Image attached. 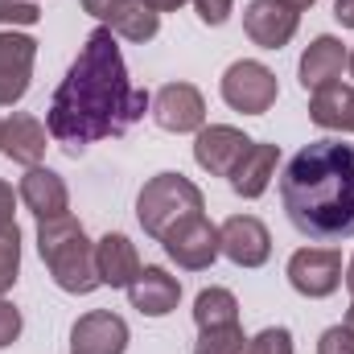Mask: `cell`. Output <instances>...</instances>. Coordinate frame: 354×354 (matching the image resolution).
Wrapping results in <instances>:
<instances>
[{
    "label": "cell",
    "mask_w": 354,
    "mask_h": 354,
    "mask_svg": "<svg viewBox=\"0 0 354 354\" xmlns=\"http://www.w3.org/2000/svg\"><path fill=\"white\" fill-rule=\"evenodd\" d=\"M37 21H41L37 0H0V25L25 29V25H37Z\"/></svg>",
    "instance_id": "484cf974"
},
{
    "label": "cell",
    "mask_w": 354,
    "mask_h": 354,
    "mask_svg": "<svg viewBox=\"0 0 354 354\" xmlns=\"http://www.w3.org/2000/svg\"><path fill=\"white\" fill-rule=\"evenodd\" d=\"M284 4H288V8H297V12H301V8H313V4H317V0H284Z\"/></svg>",
    "instance_id": "836d02e7"
},
{
    "label": "cell",
    "mask_w": 354,
    "mask_h": 354,
    "mask_svg": "<svg viewBox=\"0 0 354 354\" xmlns=\"http://www.w3.org/2000/svg\"><path fill=\"white\" fill-rule=\"evenodd\" d=\"M46 140H50V128H46L41 120H33V115H25V111H12V115L4 120V132H0V153H4L8 161L25 165V169H33V165H41V157H46Z\"/></svg>",
    "instance_id": "ac0fdd59"
},
{
    "label": "cell",
    "mask_w": 354,
    "mask_h": 354,
    "mask_svg": "<svg viewBox=\"0 0 354 354\" xmlns=\"http://www.w3.org/2000/svg\"><path fill=\"white\" fill-rule=\"evenodd\" d=\"M334 17L342 29H354V0H334Z\"/></svg>",
    "instance_id": "4dcf8cb0"
},
{
    "label": "cell",
    "mask_w": 354,
    "mask_h": 354,
    "mask_svg": "<svg viewBox=\"0 0 354 354\" xmlns=\"http://www.w3.org/2000/svg\"><path fill=\"white\" fill-rule=\"evenodd\" d=\"M284 276L301 297L326 301L342 288V252L338 248H297L288 256Z\"/></svg>",
    "instance_id": "8992f818"
},
{
    "label": "cell",
    "mask_w": 354,
    "mask_h": 354,
    "mask_svg": "<svg viewBox=\"0 0 354 354\" xmlns=\"http://www.w3.org/2000/svg\"><path fill=\"white\" fill-rule=\"evenodd\" d=\"M37 252L62 292L87 297L95 288H103V280L95 272V243L87 239V231L75 214L41 218L37 223Z\"/></svg>",
    "instance_id": "3957f363"
},
{
    "label": "cell",
    "mask_w": 354,
    "mask_h": 354,
    "mask_svg": "<svg viewBox=\"0 0 354 354\" xmlns=\"http://www.w3.org/2000/svg\"><path fill=\"white\" fill-rule=\"evenodd\" d=\"M243 354H292V334L284 326H268L256 338H248Z\"/></svg>",
    "instance_id": "d4e9b609"
},
{
    "label": "cell",
    "mask_w": 354,
    "mask_h": 354,
    "mask_svg": "<svg viewBox=\"0 0 354 354\" xmlns=\"http://www.w3.org/2000/svg\"><path fill=\"white\" fill-rule=\"evenodd\" d=\"M140 252L128 235L120 231H107L99 243H95V272L107 288H128L136 276H140Z\"/></svg>",
    "instance_id": "d6986e66"
},
{
    "label": "cell",
    "mask_w": 354,
    "mask_h": 354,
    "mask_svg": "<svg viewBox=\"0 0 354 354\" xmlns=\"http://www.w3.org/2000/svg\"><path fill=\"white\" fill-rule=\"evenodd\" d=\"M309 120L326 132H354V87L330 83L309 95Z\"/></svg>",
    "instance_id": "44dd1931"
},
{
    "label": "cell",
    "mask_w": 354,
    "mask_h": 354,
    "mask_svg": "<svg viewBox=\"0 0 354 354\" xmlns=\"http://www.w3.org/2000/svg\"><path fill=\"white\" fill-rule=\"evenodd\" d=\"M301 12L288 8L284 0H252L243 8V33L260 46V50H284L297 37Z\"/></svg>",
    "instance_id": "4fadbf2b"
},
{
    "label": "cell",
    "mask_w": 354,
    "mask_h": 354,
    "mask_svg": "<svg viewBox=\"0 0 354 354\" xmlns=\"http://www.w3.org/2000/svg\"><path fill=\"white\" fill-rule=\"evenodd\" d=\"M346 71H351V79H354V50H346Z\"/></svg>",
    "instance_id": "d590c367"
},
{
    "label": "cell",
    "mask_w": 354,
    "mask_h": 354,
    "mask_svg": "<svg viewBox=\"0 0 354 354\" xmlns=\"http://www.w3.org/2000/svg\"><path fill=\"white\" fill-rule=\"evenodd\" d=\"M17 272H21V231H4L0 235V297L17 284Z\"/></svg>",
    "instance_id": "cb8c5ba5"
},
{
    "label": "cell",
    "mask_w": 354,
    "mask_h": 354,
    "mask_svg": "<svg viewBox=\"0 0 354 354\" xmlns=\"http://www.w3.org/2000/svg\"><path fill=\"white\" fill-rule=\"evenodd\" d=\"M181 4H185V0H149V8H153V12H177Z\"/></svg>",
    "instance_id": "1f68e13d"
},
{
    "label": "cell",
    "mask_w": 354,
    "mask_h": 354,
    "mask_svg": "<svg viewBox=\"0 0 354 354\" xmlns=\"http://www.w3.org/2000/svg\"><path fill=\"white\" fill-rule=\"evenodd\" d=\"M33 58H37V41L29 33L0 29V107H12L25 99L33 79Z\"/></svg>",
    "instance_id": "7c38bea8"
},
{
    "label": "cell",
    "mask_w": 354,
    "mask_h": 354,
    "mask_svg": "<svg viewBox=\"0 0 354 354\" xmlns=\"http://www.w3.org/2000/svg\"><path fill=\"white\" fill-rule=\"evenodd\" d=\"M276 165H280V149L256 140V145L248 149V157L235 165L231 189H235L239 198H264V189L272 185V177H276Z\"/></svg>",
    "instance_id": "ffe728a7"
},
{
    "label": "cell",
    "mask_w": 354,
    "mask_h": 354,
    "mask_svg": "<svg viewBox=\"0 0 354 354\" xmlns=\"http://www.w3.org/2000/svg\"><path fill=\"white\" fill-rule=\"evenodd\" d=\"M153 120L157 128L185 136V132H202L206 128V99L194 83H165V87L153 95Z\"/></svg>",
    "instance_id": "9c48e42d"
},
{
    "label": "cell",
    "mask_w": 354,
    "mask_h": 354,
    "mask_svg": "<svg viewBox=\"0 0 354 354\" xmlns=\"http://www.w3.org/2000/svg\"><path fill=\"white\" fill-rule=\"evenodd\" d=\"M342 66H346V46H342L334 33H317V37L305 46L301 62H297V79H301V87L313 95V91L338 83V79H342Z\"/></svg>",
    "instance_id": "2e32d148"
},
{
    "label": "cell",
    "mask_w": 354,
    "mask_h": 354,
    "mask_svg": "<svg viewBox=\"0 0 354 354\" xmlns=\"http://www.w3.org/2000/svg\"><path fill=\"white\" fill-rule=\"evenodd\" d=\"M198 8V21L202 25H227L231 12H235V0H189Z\"/></svg>",
    "instance_id": "83f0119b"
},
{
    "label": "cell",
    "mask_w": 354,
    "mask_h": 354,
    "mask_svg": "<svg viewBox=\"0 0 354 354\" xmlns=\"http://www.w3.org/2000/svg\"><path fill=\"white\" fill-rule=\"evenodd\" d=\"M202 210H206V198L185 174H157L149 177L145 189L136 194V218H140L145 235L157 239V243L174 231L177 223H185V218H194Z\"/></svg>",
    "instance_id": "277c9868"
},
{
    "label": "cell",
    "mask_w": 354,
    "mask_h": 354,
    "mask_svg": "<svg viewBox=\"0 0 354 354\" xmlns=\"http://www.w3.org/2000/svg\"><path fill=\"white\" fill-rule=\"evenodd\" d=\"M161 248H165V256H169L177 268H185V272H206V268L223 256V248H218V227H214L206 214H194V218L177 223L174 231L161 239Z\"/></svg>",
    "instance_id": "52a82bcc"
},
{
    "label": "cell",
    "mask_w": 354,
    "mask_h": 354,
    "mask_svg": "<svg viewBox=\"0 0 354 354\" xmlns=\"http://www.w3.org/2000/svg\"><path fill=\"white\" fill-rule=\"evenodd\" d=\"M223 103L231 107V111H243V115H264L268 107L276 103V95H280V83H276V75L268 71L264 62H256V58H239V62H231L227 71H223Z\"/></svg>",
    "instance_id": "5b68a950"
},
{
    "label": "cell",
    "mask_w": 354,
    "mask_h": 354,
    "mask_svg": "<svg viewBox=\"0 0 354 354\" xmlns=\"http://www.w3.org/2000/svg\"><path fill=\"white\" fill-rule=\"evenodd\" d=\"M342 280H346V292H351V301H354V256H351V264H346V276Z\"/></svg>",
    "instance_id": "d6a6232c"
},
{
    "label": "cell",
    "mask_w": 354,
    "mask_h": 354,
    "mask_svg": "<svg viewBox=\"0 0 354 354\" xmlns=\"http://www.w3.org/2000/svg\"><path fill=\"white\" fill-rule=\"evenodd\" d=\"M317 354H354V334L346 326H330L317 338Z\"/></svg>",
    "instance_id": "f1b7e54d"
},
{
    "label": "cell",
    "mask_w": 354,
    "mask_h": 354,
    "mask_svg": "<svg viewBox=\"0 0 354 354\" xmlns=\"http://www.w3.org/2000/svg\"><path fill=\"white\" fill-rule=\"evenodd\" d=\"M218 248L235 268H264L272 260V231L256 214H231L218 227Z\"/></svg>",
    "instance_id": "8fae6325"
},
{
    "label": "cell",
    "mask_w": 354,
    "mask_h": 354,
    "mask_svg": "<svg viewBox=\"0 0 354 354\" xmlns=\"http://www.w3.org/2000/svg\"><path fill=\"white\" fill-rule=\"evenodd\" d=\"M194 322L198 330H218V326H239V301L231 288H202L194 301Z\"/></svg>",
    "instance_id": "7402d4cb"
},
{
    "label": "cell",
    "mask_w": 354,
    "mask_h": 354,
    "mask_svg": "<svg viewBox=\"0 0 354 354\" xmlns=\"http://www.w3.org/2000/svg\"><path fill=\"white\" fill-rule=\"evenodd\" d=\"M0 132H4V120H0Z\"/></svg>",
    "instance_id": "8d00e7d4"
},
{
    "label": "cell",
    "mask_w": 354,
    "mask_h": 354,
    "mask_svg": "<svg viewBox=\"0 0 354 354\" xmlns=\"http://www.w3.org/2000/svg\"><path fill=\"white\" fill-rule=\"evenodd\" d=\"M128 301L145 317H169L181 301V280L165 268H140V276L128 284Z\"/></svg>",
    "instance_id": "e0dca14e"
},
{
    "label": "cell",
    "mask_w": 354,
    "mask_h": 354,
    "mask_svg": "<svg viewBox=\"0 0 354 354\" xmlns=\"http://www.w3.org/2000/svg\"><path fill=\"white\" fill-rule=\"evenodd\" d=\"M83 12H91L99 25H107L124 41H153L161 29V12L149 8V0H83Z\"/></svg>",
    "instance_id": "ba28073f"
},
{
    "label": "cell",
    "mask_w": 354,
    "mask_h": 354,
    "mask_svg": "<svg viewBox=\"0 0 354 354\" xmlns=\"http://www.w3.org/2000/svg\"><path fill=\"white\" fill-rule=\"evenodd\" d=\"M17 198H21V206H25L37 223H41V218L71 214V189H66V181L54 174V169H46V165L25 169V177L17 181Z\"/></svg>",
    "instance_id": "9a60e30c"
},
{
    "label": "cell",
    "mask_w": 354,
    "mask_h": 354,
    "mask_svg": "<svg viewBox=\"0 0 354 354\" xmlns=\"http://www.w3.org/2000/svg\"><path fill=\"white\" fill-rule=\"evenodd\" d=\"M280 202L288 223L317 243L354 235V145L338 136L309 140L280 174Z\"/></svg>",
    "instance_id": "7a4b0ae2"
},
{
    "label": "cell",
    "mask_w": 354,
    "mask_h": 354,
    "mask_svg": "<svg viewBox=\"0 0 354 354\" xmlns=\"http://www.w3.org/2000/svg\"><path fill=\"white\" fill-rule=\"evenodd\" d=\"M342 326H346V330L354 334V301H351V309H346V322H342Z\"/></svg>",
    "instance_id": "e575fe53"
},
{
    "label": "cell",
    "mask_w": 354,
    "mask_h": 354,
    "mask_svg": "<svg viewBox=\"0 0 354 354\" xmlns=\"http://www.w3.org/2000/svg\"><path fill=\"white\" fill-rule=\"evenodd\" d=\"M145 107H153V99L149 91L128 83L120 37L107 25H99L87 33L79 58L71 62L66 79L54 91L46 128L71 157H79L95 140L124 136L145 115Z\"/></svg>",
    "instance_id": "6da1fadb"
},
{
    "label": "cell",
    "mask_w": 354,
    "mask_h": 354,
    "mask_svg": "<svg viewBox=\"0 0 354 354\" xmlns=\"http://www.w3.org/2000/svg\"><path fill=\"white\" fill-rule=\"evenodd\" d=\"M128 342V322L111 309H91L71 330V354H124Z\"/></svg>",
    "instance_id": "5bb4252c"
},
{
    "label": "cell",
    "mask_w": 354,
    "mask_h": 354,
    "mask_svg": "<svg viewBox=\"0 0 354 354\" xmlns=\"http://www.w3.org/2000/svg\"><path fill=\"white\" fill-rule=\"evenodd\" d=\"M248 346L243 326H218V330H198L194 354H239Z\"/></svg>",
    "instance_id": "603a6c76"
},
{
    "label": "cell",
    "mask_w": 354,
    "mask_h": 354,
    "mask_svg": "<svg viewBox=\"0 0 354 354\" xmlns=\"http://www.w3.org/2000/svg\"><path fill=\"white\" fill-rule=\"evenodd\" d=\"M252 145H256V140L243 136V132L231 128V124H206V128L194 136V161H198V169H206L210 177H231L235 165L248 157Z\"/></svg>",
    "instance_id": "30bf717a"
},
{
    "label": "cell",
    "mask_w": 354,
    "mask_h": 354,
    "mask_svg": "<svg viewBox=\"0 0 354 354\" xmlns=\"http://www.w3.org/2000/svg\"><path fill=\"white\" fill-rule=\"evenodd\" d=\"M21 326H25V322H21V309L0 297V351H8V346L21 338Z\"/></svg>",
    "instance_id": "4316f807"
},
{
    "label": "cell",
    "mask_w": 354,
    "mask_h": 354,
    "mask_svg": "<svg viewBox=\"0 0 354 354\" xmlns=\"http://www.w3.org/2000/svg\"><path fill=\"white\" fill-rule=\"evenodd\" d=\"M17 202H21L17 189H12L8 181H0V235L17 227V218H12V214H17Z\"/></svg>",
    "instance_id": "f546056e"
}]
</instances>
